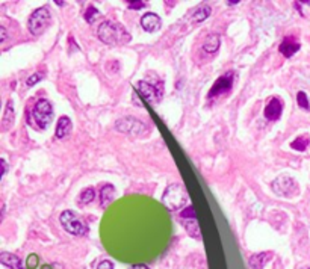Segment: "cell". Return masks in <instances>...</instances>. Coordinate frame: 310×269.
Here are the masks:
<instances>
[{"label":"cell","mask_w":310,"mask_h":269,"mask_svg":"<svg viewBox=\"0 0 310 269\" xmlns=\"http://www.w3.org/2000/svg\"><path fill=\"white\" fill-rule=\"evenodd\" d=\"M182 224L185 227V230L188 232V235L191 238L200 239L202 238V232H200V225L197 222V218H191V219H182Z\"/></svg>","instance_id":"ffe728a7"},{"label":"cell","mask_w":310,"mask_h":269,"mask_svg":"<svg viewBox=\"0 0 310 269\" xmlns=\"http://www.w3.org/2000/svg\"><path fill=\"white\" fill-rule=\"evenodd\" d=\"M99 198H100V206L106 209L115 198V187L112 184H103L100 187V192H99Z\"/></svg>","instance_id":"5bb4252c"},{"label":"cell","mask_w":310,"mask_h":269,"mask_svg":"<svg viewBox=\"0 0 310 269\" xmlns=\"http://www.w3.org/2000/svg\"><path fill=\"white\" fill-rule=\"evenodd\" d=\"M115 129L118 132H123L129 136L133 138H139L142 135H145L147 132V124L142 123L141 120L135 118V117H124L115 121Z\"/></svg>","instance_id":"277c9868"},{"label":"cell","mask_w":310,"mask_h":269,"mask_svg":"<svg viewBox=\"0 0 310 269\" xmlns=\"http://www.w3.org/2000/svg\"><path fill=\"white\" fill-rule=\"evenodd\" d=\"M0 262L9 269H24L23 262L20 260V257H17L12 253H2L0 254Z\"/></svg>","instance_id":"ac0fdd59"},{"label":"cell","mask_w":310,"mask_h":269,"mask_svg":"<svg viewBox=\"0 0 310 269\" xmlns=\"http://www.w3.org/2000/svg\"><path fill=\"white\" fill-rule=\"evenodd\" d=\"M0 165H2V179L6 176V170H8V165H6V161L5 159H2L0 161Z\"/></svg>","instance_id":"f1b7e54d"},{"label":"cell","mask_w":310,"mask_h":269,"mask_svg":"<svg viewBox=\"0 0 310 269\" xmlns=\"http://www.w3.org/2000/svg\"><path fill=\"white\" fill-rule=\"evenodd\" d=\"M100 14H99V11L93 6V5H90L88 8H87V11H85V20L88 21V23H94V20L99 17Z\"/></svg>","instance_id":"603a6c76"},{"label":"cell","mask_w":310,"mask_h":269,"mask_svg":"<svg viewBox=\"0 0 310 269\" xmlns=\"http://www.w3.org/2000/svg\"><path fill=\"white\" fill-rule=\"evenodd\" d=\"M179 216L182 219H191V218H196V209L189 204L186 209H183L182 212H179Z\"/></svg>","instance_id":"d4e9b609"},{"label":"cell","mask_w":310,"mask_h":269,"mask_svg":"<svg viewBox=\"0 0 310 269\" xmlns=\"http://www.w3.org/2000/svg\"><path fill=\"white\" fill-rule=\"evenodd\" d=\"M32 115H33L35 123L38 124V127L46 129L50 124V121L53 120V106H52V103L49 100H46V98L38 100L35 103V106H33Z\"/></svg>","instance_id":"8992f818"},{"label":"cell","mask_w":310,"mask_h":269,"mask_svg":"<svg viewBox=\"0 0 310 269\" xmlns=\"http://www.w3.org/2000/svg\"><path fill=\"white\" fill-rule=\"evenodd\" d=\"M50 24V12L47 8H38L35 9L30 17H29V21H27V27L30 30L32 35H43L46 32V29L49 27Z\"/></svg>","instance_id":"5b68a950"},{"label":"cell","mask_w":310,"mask_h":269,"mask_svg":"<svg viewBox=\"0 0 310 269\" xmlns=\"http://www.w3.org/2000/svg\"><path fill=\"white\" fill-rule=\"evenodd\" d=\"M271 257H273V253H257L248 259V263H250L251 269H263Z\"/></svg>","instance_id":"9a60e30c"},{"label":"cell","mask_w":310,"mask_h":269,"mask_svg":"<svg viewBox=\"0 0 310 269\" xmlns=\"http://www.w3.org/2000/svg\"><path fill=\"white\" fill-rule=\"evenodd\" d=\"M212 12V8L209 5H200L199 8L194 9L192 15H191V23L192 24H199V23H203L206 18H209Z\"/></svg>","instance_id":"e0dca14e"},{"label":"cell","mask_w":310,"mask_h":269,"mask_svg":"<svg viewBox=\"0 0 310 269\" xmlns=\"http://www.w3.org/2000/svg\"><path fill=\"white\" fill-rule=\"evenodd\" d=\"M162 201L170 210L182 212L183 209H186L189 206V195H188L183 184L173 183L165 189V192L162 195Z\"/></svg>","instance_id":"7a4b0ae2"},{"label":"cell","mask_w":310,"mask_h":269,"mask_svg":"<svg viewBox=\"0 0 310 269\" xmlns=\"http://www.w3.org/2000/svg\"><path fill=\"white\" fill-rule=\"evenodd\" d=\"M227 3H228V5H238V3H239V2H238V0H231V2H230V0H228V2H227Z\"/></svg>","instance_id":"1f68e13d"},{"label":"cell","mask_w":310,"mask_h":269,"mask_svg":"<svg viewBox=\"0 0 310 269\" xmlns=\"http://www.w3.org/2000/svg\"><path fill=\"white\" fill-rule=\"evenodd\" d=\"M94 198H96V190H94L93 187H87V189H84V190L79 194L78 203H79L81 207H84V206H88Z\"/></svg>","instance_id":"44dd1931"},{"label":"cell","mask_w":310,"mask_h":269,"mask_svg":"<svg viewBox=\"0 0 310 269\" xmlns=\"http://www.w3.org/2000/svg\"><path fill=\"white\" fill-rule=\"evenodd\" d=\"M71 127H73V123L68 117H61L56 123V130H55V135L58 139H62L65 138L70 132H71Z\"/></svg>","instance_id":"4fadbf2b"},{"label":"cell","mask_w":310,"mask_h":269,"mask_svg":"<svg viewBox=\"0 0 310 269\" xmlns=\"http://www.w3.org/2000/svg\"><path fill=\"white\" fill-rule=\"evenodd\" d=\"M301 269H310V268H309V266H303V268H301Z\"/></svg>","instance_id":"d6a6232c"},{"label":"cell","mask_w":310,"mask_h":269,"mask_svg":"<svg viewBox=\"0 0 310 269\" xmlns=\"http://www.w3.org/2000/svg\"><path fill=\"white\" fill-rule=\"evenodd\" d=\"M130 269H150V268L145 266V265H135V266H132Z\"/></svg>","instance_id":"4dcf8cb0"},{"label":"cell","mask_w":310,"mask_h":269,"mask_svg":"<svg viewBox=\"0 0 310 269\" xmlns=\"http://www.w3.org/2000/svg\"><path fill=\"white\" fill-rule=\"evenodd\" d=\"M14 124V101L9 100L6 103V107H5V115L2 118V130L6 132L9 127H12Z\"/></svg>","instance_id":"d6986e66"},{"label":"cell","mask_w":310,"mask_h":269,"mask_svg":"<svg viewBox=\"0 0 310 269\" xmlns=\"http://www.w3.org/2000/svg\"><path fill=\"white\" fill-rule=\"evenodd\" d=\"M136 88L139 91V94H141L145 100H148L151 104L159 103L161 98H162V90H158L156 85H153V84H150V82H147V81H139V82L136 84Z\"/></svg>","instance_id":"9c48e42d"},{"label":"cell","mask_w":310,"mask_h":269,"mask_svg":"<svg viewBox=\"0 0 310 269\" xmlns=\"http://www.w3.org/2000/svg\"><path fill=\"white\" fill-rule=\"evenodd\" d=\"M300 47H301V46H300V43L297 41L295 36H286V38L282 41L279 50H280V53L285 55L286 58H291L292 55H295V53L300 50Z\"/></svg>","instance_id":"7c38bea8"},{"label":"cell","mask_w":310,"mask_h":269,"mask_svg":"<svg viewBox=\"0 0 310 269\" xmlns=\"http://www.w3.org/2000/svg\"><path fill=\"white\" fill-rule=\"evenodd\" d=\"M282 112H283V101L282 98L279 97H273L266 106H265V110H263V115L266 120L269 121H277L280 117H282Z\"/></svg>","instance_id":"30bf717a"},{"label":"cell","mask_w":310,"mask_h":269,"mask_svg":"<svg viewBox=\"0 0 310 269\" xmlns=\"http://www.w3.org/2000/svg\"><path fill=\"white\" fill-rule=\"evenodd\" d=\"M59 221L62 224V227L70 233V235H74V236H87L90 228L88 225L71 210H64L59 216Z\"/></svg>","instance_id":"3957f363"},{"label":"cell","mask_w":310,"mask_h":269,"mask_svg":"<svg viewBox=\"0 0 310 269\" xmlns=\"http://www.w3.org/2000/svg\"><path fill=\"white\" fill-rule=\"evenodd\" d=\"M41 76H43L41 73H38V74H33V76H30V78L27 79V82H26V84H27L29 87H32V85H33L35 82H40V81H41Z\"/></svg>","instance_id":"484cf974"},{"label":"cell","mask_w":310,"mask_h":269,"mask_svg":"<svg viewBox=\"0 0 310 269\" xmlns=\"http://www.w3.org/2000/svg\"><path fill=\"white\" fill-rule=\"evenodd\" d=\"M309 136H300V138H297V139L291 144V147H292L294 150H297V151H306L307 147H309Z\"/></svg>","instance_id":"7402d4cb"},{"label":"cell","mask_w":310,"mask_h":269,"mask_svg":"<svg viewBox=\"0 0 310 269\" xmlns=\"http://www.w3.org/2000/svg\"><path fill=\"white\" fill-rule=\"evenodd\" d=\"M271 187L274 194H277L279 197H285V198H291L298 194V183L288 176H282L274 180L271 183Z\"/></svg>","instance_id":"52a82bcc"},{"label":"cell","mask_w":310,"mask_h":269,"mask_svg":"<svg viewBox=\"0 0 310 269\" xmlns=\"http://www.w3.org/2000/svg\"><path fill=\"white\" fill-rule=\"evenodd\" d=\"M97 269H113V263L110 260H102L97 265Z\"/></svg>","instance_id":"4316f807"},{"label":"cell","mask_w":310,"mask_h":269,"mask_svg":"<svg viewBox=\"0 0 310 269\" xmlns=\"http://www.w3.org/2000/svg\"><path fill=\"white\" fill-rule=\"evenodd\" d=\"M100 41L106 46H118V44H127L130 41V33L124 29V26L115 23V21H103L99 26L97 32Z\"/></svg>","instance_id":"6da1fadb"},{"label":"cell","mask_w":310,"mask_h":269,"mask_svg":"<svg viewBox=\"0 0 310 269\" xmlns=\"http://www.w3.org/2000/svg\"><path fill=\"white\" fill-rule=\"evenodd\" d=\"M127 5H129V8H130V9H141V8H144V6H145V3H144V2H129Z\"/></svg>","instance_id":"83f0119b"},{"label":"cell","mask_w":310,"mask_h":269,"mask_svg":"<svg viewBox=\"0 0 310 269\" xmlns=\"http://www.w3.org/2000/svg\"><path fill=\"white\" fill-rule=\"evenodd\" d=\"M0 33H2V43H5L6 41V29L3 26L0 27Z\"/></svg>","instance_id":"f546056e"},{"label":"cell","mask_w":310,"mask_h":269,"mask_svg":"<svg viewBox=\"0 0 310 269\" xmlns=\"http://www.w3.org/2000/svg\"><path fill=\"white\" fill-rule=\"evenodd\" d=\"M219 46H221V36L218 33H210V35H207L205 43H203V50L206 53L213 55L218 52Z\"/></svg>","instance_id":"2e32d148"},{"label":"cell","mask_w":310,"mask_h":269,"mask_svg":"<svg viewBox=\"0 0 310 269\" xmlns=\"http://www.w3.org/2000/svg\"><path fill=\"white\" fill-rule=\"evenodd\" d=\"M141 26H142V29L147 30V32H156V30L161 29L162 20H161V17H159L158 14H154V12H147L145 15L141 17Z\"/></svg>","instance_id":"8fae6325"},{"label":"cell","mask_w":310,"mask_h":269,"mask_svg":"<svg viewBox=\"0 0 310 269\" xmlns=\"http://www.w3.org/2000/svg\"><path fill=\"white\" fill-rule=\"evenodd\" d=\"M235 71H227L225 74H222L215 84L213 87L210 88L209 94H207V98L209 100H213V98H219L225 94H228L231 87H233V82H235Z\"/></svg>","instance_id":"ba28073f"},{"label":"cell","mask_w":310,"mask_h":269,"mask_svg":"<svg viewBox=\"0 0 310 269\" xmlns=\"http://www.w3.org/2000/svg\"><path fill=\"white\" fill-rule=\"evenodd\" d=\"M297 101H298V106H300V107H303V109H310L309 98H307V95H306L304 91H300V92L297 94Z\"/></svg>","instance_id":"cb8c5ba5"}]
</instances>
